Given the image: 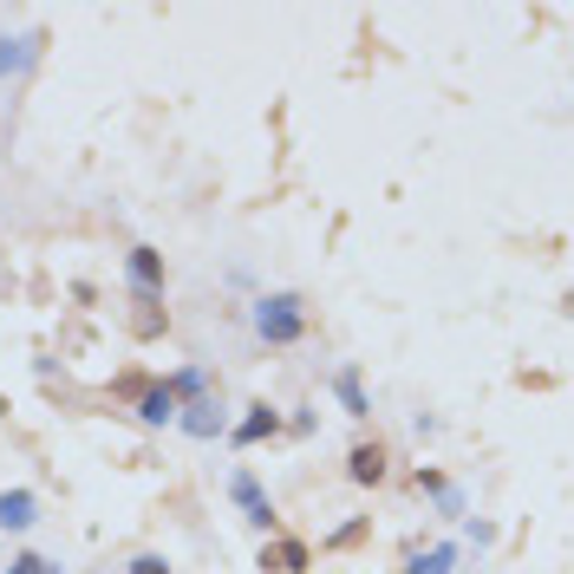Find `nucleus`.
Listing matches in <instances>:
<instances>
[{
    "label": "nucleus",
    "mask_w": 574,
    "mask_h": 574,
    "mask_svg": "<svg viewBox=\"0 0 574 574\" xmlns=\"http://www.w3.org/2000/svg\"><path fill=\"white\" fill-rule=\"evenodd\" d=\"M248 320H255L262 347H300V340H307V327H313V313H307V300H300V294H262Z\"/></svg>",
    "instance_id": "obj_1"
},
{
    "label": "nucleus",
    "mask_w": 574,
    "mask_h": 574,
    "mask_svg": "<svg viewBox=\"0 0 574 574\" xmlns=\"http://www.w3.org/2000/svg\"><path fill=\"white\" fill-rule=\"evenodd\" d=\"M46 60V33L33 26V33H0V78L13 85V78H26V72Z\"/></svg>",
    "instance_id": "obj_2"
},
{
    "label": "nucleus",
    "mask_w": 574,
    "mask_h": 574,
    "mask_svg": "<svg viewBox=\"0 0 574 574\" xmlns=\"http://www.w3.org/2000/svg\"><path fill=\"white\" fill-rule=\"evenodd\" d=\"M228 497H235V509H242L248 529H262V535L275 529V502H268V490L255 483V470H235V477H228Z\"/></svg>",
    "instance_id": "obj_3"
},
{
    "label": "nucleus",
    "mask_w": 574,
    "mask_h": 574,
    "mask_svg": "<svg viewBox=\"0 0 574 574\" xmlns=\"http://www.w3.org/2000/svg\"><path fill=\"white\" fill-rule=\"evenodd\" d=\"M125 275H131V294H138V300H163V255H157V248H131V255H125Z\"/></svg>",
    "instance_id": "obj_4"
},
{
    "label": "nucleus",
    "mask_w": 574,
    "mask_h": 574,
    "mask_svg": "<svg viewBox=\"0 0 574 574\" xmlns=\"http://www.w3.org/2000/svg\"><path fill=\"white\" fill-rule=\"evenodd\" d=\"M177 425H183V437L210 444V437H222V431H228V412H222L215 398H196V405H177Z\"/></svg>",
    "instance_id": "obj_5"
},
{
    "label": "nucleus",
    "mask_w": 574,
    "mask_h": 574,
    "mask_svg": "<svg viewBox=\"0 0 574 574\" xmlns=\"http://www.w3.org/2000/svg\"><path fill=\"white\" fill-rule=\"evenodd\" d=\"M347 483H359V490L385 483V444H379V437H372V444H353V450H347Z\"/></svg>",
    "instance_id": "obj_6"
},
{
    "label": "nucleus",
    "mask_w": 574,
    "mask_h": 574,
    "mask_svg": "<svg viewBox=\"0 0 574 574\" xmlns=\"http://www.w3.org/2000/svg\"><path fill=\"white\" fill-rule=\"evenodd\" d=\"M131 412H138V425H150V431H163V425H177V398H170V385H144L138 398H131Z\"/></svg>",
    "instance_id": "obj_7"
},
{
    "label": "nucleus",
    "mask_w": 574,
    "mask_h": 574,
    "mask_svg": "<svg viewBox=\"0 0 574 574\" xmlns=\"http://www.w3.org/2000/svg\"><path fill=\"white\" fill-rule=\"evenodd\" d=\"M275 431H281V412H275L268 398H255V405H248V418H242V425H228V444H242V450H248V444H262V437H275Z\"/></svg>",
    "instance_id": "obj_8"
},
{
    "label": "nucleus",
    "mask_w": 574,
    "mask_h": 574,
    "mask_svg": "<svg viewBox=\"0 0 574 574\" xmlns=\"http://www.w3.org/2000/svg\"><path fill=\"white\" fill-rule=\"evenodd\" d=\"M40 522V497L33 490H0V529L7 535H20V529H33Z\"/></svg>",
    "instance_id": "obj_9"
},
{
    "label": "nucleus",
    "mask_w": 574,
    "mask_h": 574,
    "mask_svg": "<svg viewBox=\"0 0 574 574\" xmlns=\"http://www.w3.org/2000/svg\"><path fill=\"white\" fill-rule=\"evenodd\" d=\"M333 398H340V412H347V418H372V398H365V379H359L353 365H340V372H333Z\"/></svg>",
    "instance_id": "obj_10"
},
{
    "label": "nucleus",
    "mask_w": 574,
    "mask_h": 574,
    "mask_svg": "<svg viewBox=\"0 0 574 574\" xmlns=\"http://www.w3.org/2000/svg\"><path fill=\"white\" fill-rule=\"evenodd\" d=\"M307 562H313L307 542H268V549H262V568L268 574H307Z\"/></svg>",
    "instance_id": "obj_11"
},
{
    "label": "nucleus",
    "mask_w": 574,
    "mask_h": 574,
    "mask_svg": "<svg viewBox=\"0 0 574 574\" xmlns=\"http://www.w3.org/2000/svg\"><path fill=\"white\" fill-rule=\"evenodd\" d=\"M170 385V398L177 405H196V398H210V365H183L177 379H163Z\"/></svg>",
    "instance_id": "obj_12"
},
{
    "label": "nucleus",
    "mask_w": 574,
    "mask_h": 574,
    "mask_svg": "<svg viewBox=\"0 0 574 574\" xmlns=\"http://www.w3.org/2000/svg\"><path fill=\"white\" fill-rule=\"evenodd\" d=\"M450 568H457V549H450V542H437V549H425V555L405 562V574H450Z\"/></svg>",
    "instance_id": "obj_13"
},
{
    "label": "nucleus",
    "mask_w": 574,
    "mask_h": 574,
    "mask_svg": "<svg viewBox=\"0 0 574 574\" xmlns=\"http://www.w3.org/2000/svg\"><path fill=\"white\" fill-rule=\"evenodd\" d=\"M163 327H170V313H163V300H138V320H131V333H138V340H157Z\"/></svg>",
    "instance_id": "obj_14"
},
{
    "label": "nucleus",
    "mask_w": 574,
    "mask_h": 574,
    "mask_svg": "<svg viewBox=\"0 0 574 574\" xmlns=\"http://www.w3.org/2000/svg\"><path fill=\"white\" fill-rule=\"evenodd\" d=\"M0 574H60V562H53V555H33V549H26V555H13V562H7Z\"/></svg>",
    "instance_id": "obj_15"
},
{
    "label": "nucleus",
    "mask_w": 574,
    "mask_h": 574,
    "mask_svg": "<svg viewBox=\"0 0 574 574\" xmlns=\"http://www.w3.org/2000/svg\"><path fill=\"white\" fill-rule=\"evenodd\" d=\"M353 542H365V522H347V529H333V542H327V549H353Z\"/></svg>",
    "instance_id": "obj_16"
},
{
    "label": "nucleus",
    "mask_w": 574,
    "mask_h": 574,
    "mask_svg": "<svg viewBox=\"0 0 574 574\" xmlns=\"http://www.w3.org/2000/svg\"><path fill=\"white\" fill-rule=\"evenodd\" d=\"M131 574H170V562H163V555H138V562H131Z\"/></svg>",
    "instance_id": "obj_17"
}]
</instances>
